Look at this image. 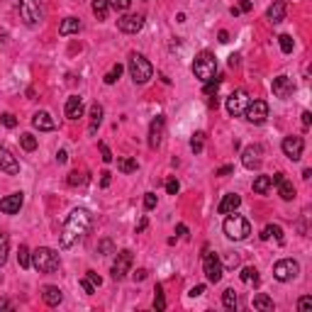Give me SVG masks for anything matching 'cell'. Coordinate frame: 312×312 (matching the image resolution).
Instances as JSON below:
<instances>
[{"label": "cell", "instance_id": "cell-1", "mask_svg": "<svg viewBox=\"0 0 312 312\" xmlns=\"http://www.w3.org/2000/svg\"><path fill=\"white\" fill-rule=\"evenodd\" d=\"M90 229V212L83 210V207H76V210L68 215V220L61 227V237H59V244L61 249H71L78 239H83Z\"/></svg>", "mask_w": 312, "mask_h": 312}, {"label": "cell", "instance_id": "cell-2", "mask_svg": "<svg viewBox=\"0 0 312 312\" xmlns=\"http://www.w3.org/2000/svg\"><path fill=\"white\" fill-rule=\"evenodd\" d=\"M32 266L37 268L39 273H54V271H59V266H61V258H59V254H56L54 249L39 246V249L32 251Z\"/></svg>", "mask_w": 312, "mask_h": 312}, {"label": "cell", "instance_id": "cell-3", "mask_svg": "<svg viewBox=\"0 0 312 312\" xmlns=\"http://www.w3.org/2000/svg\"><path fill=\"white\" fill-rule=\"evenodd\" d=\"M193 73L202 83L212 81V78L217 76V59H215V54L212 51H200V54L195 56V61H193Z\"/></svg>", "mask_w": 312, "mask_h": 312}, {"label": "cell", "instance_id": "cell-4", "mask_svg": "<svg viewBox=\"0 0 312 312\" xmlns=\"http://www.w3.org/2000/svg\"><path fill=\"white\" fill-rule=\"evenodd\" d=\"M222 229H224V234H227V239H232V242H244L246 237L251 234V224H249L246 217L229 212V217L224 220Z\"/></svg>", "mask_w": 312, "mask_h": 312}, {"label": "cell", "instance_id": "cell-5", "mask_svg": "<svg viewBox=\"0 0 312 312\" xmlns=\"http://www.w3.org/2000/svg\"><path fill=\"white\" fill-rule=\"evenodd\" d=\"M129 76H132V81L134 83H146L149 78L154 76V66L146 61V56H142V54H129Z\"/></svg>", "mask_w": 312, "mask_h": 312}, {"label": "cell", "instance_id": "cell-6", "mask_svg": "<svg viewBox=\"0 0 312 312\" xmlns=\"http://www.w3.org/2000/svg\"><path fill=\"white\" fill-rule=\"evenodd\" d=\"M202 268H205V276H207L210 283H220L222 280L224 266L220 261V256L215 251H210V249H205V254H202Z\"/></svg>", "mask_w": 312, "mask_h": 312}, {"label": "cell", "instance_id": "cell-7", "mask_svg": "<svg viewBox=\"0 0 312 312\" xmlns=\"http://www.w3.org/2000/svg\"><path fill=\"white\" fill-rule=\"evenodd\" d=\"M20 17L27 24H39L44 20V8L39 0H20Z\"/></svg>", "mask_w": 312, "mask_h": 312}, {"label": "cell", "instance_id": "cell-8", "mask_svg": "<svg viewBox=\"0 0 312 312\" xmlns=\"http://www.w3.org/2000/svg\"><path fill=\"white\" fill-rule=\"evenodd\" d=\"M298 271H300L298 261H293V258H280L278 264L273 266V278L280 280V283H285V280L295 278V276H298Z\"/></svg>", "mask_w": 312, "mask_h": 312}, {"label": "cell", "instance_id": "cell-9", "mask_svg": "<svg viewBox=\"0 0 312 312\" xmlns=\"http://www.w3.org/2000/svg\"><path fill=\"white\" fill-rule=\"evenodd\" d=\"M244 117L249 120L251 124H264L268 117V102L266 100H249V105H246L244 110Z\"/></svg>", "mask_w": 312, "mask_h": 312}, {"label": "cell", "instance_id": "cell-10", "mask_svg": "<svg viewBox=\"0 0 312 312\" xmlns=\"http://www.w3.org/2000/svg\"><path fill=\"white\" fill-rule=\"evenodd\" d=\"M246 105H249V95H246L244 88L234 90L232 95L227 98V112H229L232 117H242L246 110Z\"/></svg>", "mask_w": 312, "mask_h": 312}, {"label": "cell", "instance_id": "cell-11", "mask_svg": "<svg viewBox=\"0 0 312 312\" xmlns=\"http://www.w3.org/2000/svg\"><path fill=\"white\" fill-rule=\"evenodd\" d=\"M132 251L129 249H122L120 254H117V258H115V264H112V278L115 280H122L127 273H129V268H132Z\"/></svg>", "mask_w": 312, "mask_h": 312}, {"label": "cell", "instance_id": "cell-12", "mask_svg": "<svg viewBox=\"0 0 312 312\" xmlns=\"http://www.w3.org/2000/svg\"><path fill=\"white\" fill-rule=\"evenodd\" d=\"M242 164H244V168H249V171H256V168H261V164H264V149H261V144H249L242 151Z\"/></svg>", "mask_w": 312, "mask_h": 312}, {"label": "cell", "instance_id": "cell-13", "mask_svg": "<svg viewBox=\"0 0 312 312\" xmlns=\"http://www.w3.org/2000/svg\"><path fill=\"white\" fill-rule=\"evenodd\" d=\"M164 129H166V117H164V115H156L154 120H151V124H149V146H151V149H159V146H161Z\"/></svg>", "mask_w": 312, "mask_h": 312}, {"label": "cell", "instance_id": "cell-14", "mask_svg": "<svg viewBox=\"0 0 312 312\" xmlns=\"http://www.w3.org/2000/svg\"><path fill=\"white\" fill-rule=\"evenodd\" d=\"M283 154L288 156L290 161H298V159H300L302 156V149H305V142H302V137H295V134H293V137H285V139H283Z\"/></svg>", "mask_w": 312, "mask_h": 312}, {"label": "cell", "instance_id": "cell-15", "mask_svg": "<svg viewBox=\"0 0 312 312\" xmlns=\"http://www.w3.org/2000/svg\"><path fill=\"white\" fill-rule=\"evenodd\" d=\"M117 27H120V32H124V34H137L144 27V15H122V17L117 20Z\"/></svg>", "mask_w": 312, "mask_h": 312}, {"label": "cell", "instance_id": "cell-16", "mask_svg": "<svg viewBox=\"0 0 312 312\" xmlns=\"http://www.w3.org/2000/svg\"><path fill=\"white\" fill-rule=\"evenodd\" d=\"M271 90H273V95L276 98H290L293 93H295V83H293V78L288 76H278V78H273V83H271Z\"/></svg>", "mask_w": 312, "mask_h": 312}, {"label": "cell", "instance_id": "cell-17", "mask_svg": "<svg viewBox=\"0 0 312 312\" xmlns=\"http://www.w3.org/2000/svg\"><path fill=\"white\" fill-rule=\"evenodd\" d=\"M0 171H5V173H20V164H17V159L12 156L10 149H5V146H0Z\"/></svg>", "mask_w": 312, "mask_h": 312}, {"label": "cell", "instance_id": "cell-18", "mask_svg": "<svg viewBox=\"0 0 312 312\" xmlns=\"http://www.w3.org/2000/svg\"><path fill=\"white\" fill-rule=\"evenodd\" d=\"M22 202H24L22 193H12V195H8V198L0 200V212H5V215H17L20 207H22Z\"/></svg>", "mask_w": 312, "mask_h": 312}, {"label": "cell", "instance_id": "cell-19", "mask_svg": "<svg viewBox=\"0 0 312 312\" xmlns=\"http://www.w3.org/2000/svg\"><path fill=\"white\" fill-rule=\"evenodd\" d=\"M271 183H276V186H278V193H280V198H283V200H293V198H295V186H293L283 173L271 176Z\"/></svg>", "mask_w": 312, "mask_h": 312}, {"label": "cell", "instance_id": "cell-20", "mask_svg": "<svg viewBox=\"0 0 312 312\" xmlns=\"http://www.w3.org/2000/svg\"><path fill=\"white\" fill-rule=\"evenodd\" d=\"M32 124L39 129V132H51L56 127V122L51 120V115L44 110H39V112H34V117H32Z\"/></svg>", "mask_w": 312, "mask_h": 312}, {"label": "cell", "instance_id": "cell-21", "mask_svg": "<svg viewBox=\"0 0 312 312\" xmlns=\"http://www.w3.org/2000/svg\"><path fill=\"white\" fill-rule=\"evenodd\" d=\"M83 98L81 95H71L66 100V117L68 120H78V117H83Z\"/></svg>", "mask_w": 312, "mask_h": 312}, {"label": "cell", "instance_id": "cell-22", "mask_svg": "<svg viewBox=\"0 0 312 312\" xmlns=\"http://www.w3.org/2000/svg\"><path fill=\"white\" fill-rule=\"evenodd\" d=\"M285 10H288V8H285V3H283V0H276V3L266 10V20L268 22H273V24L283 22V20H285Z\"/></svg>", "mask_w": 312, "mask_h": 312}, {"label": "cell", "instance_id": "cell-23", "mask_svg": "<svg viewBox=\"0 0 312 312\" xmlns=\"http://www.w3.org/2000/svg\"><path fill=\"white\" fill-rule=\"evenodd\" d=\"M239 205H242V198H239L237 193H229V195H224L222 202L217 205V212H220V215H229V212H234Z\"/></svg>", "mask_w": 312, "mask_h": 312}, {"label": "cell", "instance_id": "cell-24", "mask_svg": "<svg viewBox=\"0 0 312 312\" xmlns=\"http://www.w3.org/2000/svg\"><path fill=\"white\" fill-rule=\"evenodd\" d=\"M42 298H44V302L49 305V307H56L59 302L64 300V293L56 288V285H46V288L42 290Z\"/></svg>", "mask_w": 312, "mask_h": 312}, {"label": "cell", "instance_id": "cell-25", "mask_svg": "<svg viewBox=\"0 0 312 312\" xmlns=\"http://www.w3.org/2000/svg\"><path fill=\"white\" fill-rule=\"evenodd\" d=\"M100 122H102V105L93 102V105H90V124H88V132L95 134V132H98V127H100Z\"/></svg>", "mask_w": 312, "mask_h": 312}, {"label": "cell", "instance_id": "cell-26", "mask_svg": "<svg viewBox=\"0 0 312 312\" xmlns=\"http://www.w3.org/2000/svg\"><path fill=\"white\" fill-rule=\"evenodd\" d=\"M76 32H81V22H78L76 17H66L64 22L59 24V34H61V37H66V34H76Z\"/></svg>", "mask_w": 312, "mask_h": 312}, {"label": "cell", "instance_id": "cell-27", "mask_svg": "<svg viewBox=\"0 0 312 312\" xmlns=\"http://www.w3.org/2000/svg\"><path fill=\"white\" fill-rule=\"evenodd\" d=\"M271 237H276V242H278V244H283V229H280L278 224H268V227H264L261 239L266 242V239H271Z\"/></svg>", "mask_w": 312, "mask_h": 312}, {"label": "cell", "instance_id": "cell-28", "mask_svg": "<svg viewBox=\"0 0 312 312\" xmlns=\"http://www.w3.org/2000/svg\"><path fill=\"white\" fill-rule=\"evenodd\" d=\"M239 276H242V280H244L246 285H258V271L254 266H244Z\"/></svg>", "mask_w": 312, "mask_h": 312}, {"label": "cell", "instance_id": "cell-29", "mask_svg": "<svg viewBox=\"0 0 312 312\" xmlns=\"http://www.w3.org/2000/svg\"><path fill=\"white\" fill-rule=\"evenodd\" d=\"M254 310H261V312H271L273 310V300L264 295V293H258L256 298H254Z\"/></svg>", "mask_w": 312, "mask_h": 312}, {"label": "cell", "instance_id": "cell-30", "mask_svg": "<svg viewBox=\"0 0 312 312\" xmlns=\"http://www.w3.org/2000/svg\"><path fill=\"white\" fill-rule=\"evenodd\" d=\"M108 12H110V3H108V0H93V15H95L98 20H105Z\"/></svg>", "mask_w": 312, "mask_h": 312}, {"label": "cell", "instance_id": "cell-31", "mask_svg": "<svg viewBox=\"0 0 312 312\" xmlns=\"http://www.w3.org/2000/svg\"><path fill=\"white\" fill-rule=\"evenodd\" d=\"M271 176H256V180H254V193H258V195H266L268 190H271Z\"/></svg>", "mask_w": 312, "mask_h": 312}, {"label": "cell", "instance_id": "cell-32", "mask_svg": "<svg viewBox=\"0 0 312 312\" xmlns=\"http://www.w3.org/2000/svg\"><path fill=\"white\" fill-rule=\"evenodd\" d=\"M8 254H10V239H8V234L0 229V266H5Z\"/></svg>", "mask_w": 312, "mask_h": 312}, {"label": "cell", "instance_id": "cell-33", "mask_svg": "<svg viewBox=\"0 0 312 312\" xmlns=\"http://www.w3.org/2000/svg\"><path fill=\"white\" fill-rule=\"evenodd\" d=\"M17 264L20 268H30L32 266V254H30V249L24 244H20V251H17Z\"/></svg>", "mask_w": 312, "mask_h": 312}, {"label": "cell", "instance_id": "cell-34", "mask_svg": "<svg viewBox=\"0 0 312 312\" xmlns=\"http://www.w3.org/2000/svg\"><path fill=\"white\" fill-rule=\"evenodd\" d=\"M117 168H120L122 173H134V171H137V161L129 159V156H122V159H117Z\"/></svg>", "mask_w": 312, "mask_h": 312}, {"label": "cell", "instance_id": "cell-35", "mask_svg": "<svg viewBox=\"0 0 312 312\" xmlns=\"http://www.w3.org/2000/svg\"><path fill=\"white\" fill-rule=\"evenodd\" d=\"M222 305L227 307V310H234L237 307V290L234 288H227L222 293Z\"/></svg>", "mask_w": 312, "mask_h": 312}, {"label": "cell", "instance_id": "cell-36", "mask_svg": "<svg viewBox=\"0 0 312 312\" xmlns=\"http://www.w3.org/2000/svg\"><path fill=\"white\" fill-rule=\"evenodd\" d=\"M83 183H88V176L83 171H71L68 173V186H83Z\"/></svg>", "mask_w": 312, "mask_h": 312}, {"label": "cell", "instance_id": "cell-37", "mask_svg": "<svg viewBox=\"0 0 312 312\" xmlns=\"http://www.w3.org/2000/svg\"><path fill=\"white\" fill-rule=\"evenodd\" d=\"M20 144H22L24 151H34V149H37V139H34V134L24 132L22 137H20Z\"/></svg>", "mask_w": 312, "mask_h": 312}, {"label": "cell", "instance_id": "cell-38", "mask_svg": "<svg viewBox=\"0 0 312 312\" xmlns=\"http://www.w3.org/2000/svg\"><path fill=\"white\" fill-rule=\"evenodd\" d=\"M120 76H122V64H115V66L105 73V83H108V86H112V83H115Z\"/></svg>", "mask_w": 312, "mask_h": 312}, {"label": "cell", "instance_id": "cell-39", "mask_svg": "<svg viewBox=\"0 0 312 312\" xmlns=\"http://www.w3.org/2000/svg\"><path fill=\"white\" fill-rule=\"evenodd\" d=\"M154 293H156V295H154V307H156L159 312L166 310V298H164V288H161V285H156Z\"/></svg>", "mask_w": 312, "mask_h": 312}, {"label": "cell", "instance_id": "cell-40", "mask_svg": "<svg viewBox=\"0 0 312 312\" xmlns=\"http://www.w3.org/2000/svg\"><path fill=\"white\" fill-rule=\"evenodd\" d=\"M202 142H205V134L195 132V134H193V139H190V149H193L195 154H200V151H202Z\"/></svg>", "mask_w": 312, "mask_h": 312}, {"label": "cell", "instance_id": "cell-41", "mask_svg": "<svg viewBox=\"0 0 312 312\" xmlns=\"http://www.w3.org/2000/svg\"><path fill=\"white\" fill-rule=\"evenodd\" d=\"M278 42H280V51H283V54H290V51H293V46H295L290 34H280Z\"/></svg>", "mask_w": 312, "mask_h": 312}, {"label": "cell", "instance_id": "cell-42", "mask_svg": "<svg viewBox=\"0 0 312 312\" xmlns=\"http://www.w3.org/2000/svg\"><path fill=\"white\" fill-rule=\"evenodd\" d=\"M108 3H110L112 10H120V12H124L129 5H132V0H108Z\"/></svg>", "mask_w": 312, "mask_h": 312}, {"label": "cell", "instance_id": "cell-43", "mask_svg": "<svg viewBox=\"0 0 312 312\" xmlns=\"http://www.w3.org/2000/svg\"><path fill=\"white\" fill-rule=\"evenodd\" d=\"M0 122L5 124L8 129H12V127H17V120H15V115H12V112H5V115L0 117Z\"/></svg>", "mask_w": 312, "mask_h": 312}, {"label": "cell", "instance_id": "cell-44", "mask_svg": "<svg viewBox=\"0 0 312 312\" xmlns=\"http://www.w3.org/2000/svg\"><path fill=\"white\" fill-rule=\"evenodd\" d=\"M217 88H220V81H217V78L207 81V83H205V95H215V93H217Z\"/></svg>", "mask_w": 312, "mask_h": 312}, {"label": "cell", "instance_id": "cell-45", "mask_svg": "<svg viewBox=\"0 0 312 312\" xmlns=\"http://www.w3.org/2000/svg\"><path fill=\"white\" fill-rule=\"evenodd\" d=\"M312 307V298L310 295H305V298H300V300H298V310L300 312H307Z\"/></svg>", "mask_w": 312, "mask_h": 312}, {"label": "cell", "instance_id": "cell-46", "mask_svg": "<svg viewBox=\"0 0 312 312\" xmlns=\"http://www.w3.org/2000/svg\"><path fill=\"white\" fill-rule=\"evenodd\" d=\"M81 288L86 290L88 295H93V293H95V285L90 283V278H88V276H83V278H81Z\"/></svg>", "mask_w": 312, "mask_h": 312}, {"label": "cell", "instance_id": "cell-47", "mask_svg": "<svg viewBox=\"0 0 312 312\" xmlns=\"http://www.w3.org/2000/svg\"><path fill=\"white\" fill-rule=\"evenodd\" d=\"M178 188H180V186H178V180H176V178L166 180V193H168V195H176V193H178Z\"/></svg>", "mask_w": 312, "mask_h": 312}, {"label": "cell", "instance_id": "cell-48", "mask_svg": "<svg viewBox=\"0 0 312 312\" xmlns=\"http://www.w3.org/2000/svg\"><path fill=\"white\" fill-rule=\"evenodd\" d=\"M144 207H146V210H154V207H156V195H154V193H146V195H144Z\"/></svg>", "mask_w": 312, "mask_h": 312}, {"label": "cell", "instance_id": "cell-49", "mask_svg": "<svg viewBox=\"0 0 312 312\" xmlns=\"http://www.w3.org/2000/svg\"><path fill=\"white\" fill-rule=\"evenodd\" d=\"M110 251H112V242L110 239H102L98 244V254H110Z\"/></svg>", "mask_w": 312, "mask_h": 312}, {"label": "cell", "instance_id": "cell-50", "mask_svg": "<svg viewBox=\"0 0 312 312\" xmlns=\"http://www.w3.org/2000/svg\"><path fill=\"white\" fill-rule=\"evenodd\" d=\"M86 276H88V278H90V283H93L95 288H98V285H100V283H102V278H100V276H98V273H95V271H88Z\"/></svg>", "mask_w": 312, "mask_h": 312}, {"label": "cell", "instance_id": "cell-51", "mask_svg": "<svg viewBox=\"0 0 312 312\" xmlns=\"http://www.w3.org/2000/svg\"><path fill=\"white\" fill-rule=\"evenodd\" d=\"M100 176H102V178H100V186H102V188H108V186H110V180H112V173H110V171H102Z\"/></svg>", "mask_w": 312, "mask_h": 312}, {"label": "cell", "instance_id": "cell-52", "mask_svg": "<svg viewBox=\"0 0 312 312\" xmlns=\"http://www.w3.org/2000/svg\"><path fill=\"white\" fill-rule=\"evenodd\" d=\"M100 151H102V161H105V164H110L112 154H110V149H108V144H100Z\"/></svg>", "mask_w": 312, "mask_h": 312}, {"label": "cell", "instance_id": "cell-53", "mask_svg": "<svg viewBox=\"0 0 312 312\" xmlns=\"http://www.w3.org/2000/svg\"><path fill=\"white\" fill-rule=\"evenodd\" d=\"M205 293V285H195V288H190V298H198Z\"/></svg>", "mask_w": 312, "mask_h": 312}, {"label": "cell", "instance_id": "cell-54", "mask_svg": "<svg viewBox=\"0 0 312 312\" xmlns=\"http://www.w3.org/2000/svg\"><path fill=\"white\" fill-rule=\"evenodd\" d=\"M237 8H239V12H249V10H251V3H249V0H242Z\"/></svg>", "mask_w": 312, "mask_h": 312}, {"label": "cell", "instance_id": "cell-55", "mask_svg": "<svg viewBox=\"0 0 312 312\" xmlns=\"http://www.w3.org/2000/svg\"><path fill=\"white\" fill-rule=\"evenodd\" d=\"M237 264H239V256H237V254H229V258H227V266H237Z\"/></svg>", "mask_w": 312, "mask_h": 312}, {"label": "cell", "instance_id": "cell-56", "mask_svg": "<svg viewBox=\"0 0 312 312\" xmlns=\"http://www.w3.org/2000/svg\"><path fill=\"white\" fill-rule=\"evenodd\" d=\"M66 159H68V154L64 151V149H61V151L56 154V161H59V164H66Z\"/></svg>", "mask_w": 312, "mask_h": 312}, {"label": "cell", "instance_id": "cell-57", "mask_svg": "<svg viewBox=\"0 0 312 312\" xmlns=\"http://www.w3.org/2000/svg\"><path fill=\"white\" fill-rule=\"evenodd\" d=\"M310 122H312V115L305 110V112H302V124H305V127H310Z\"/></svg>", "mask_w": 312, "mask_h": 312}, {"label": "cell", "instance_id": "cell-58", "mask_svg": "<svg viewBox=\"0 0 312 312\" xmlns=\"http://www.w3.org/2000/svg\"><path fill=\"white\" fill-rule=\"evenodd\" d=\"M146 224H149V222H146V217H142V220H139V224H137V234H139V232H144V229H146Z\"/></svg>", "mask_w": 312, "mask_h": 312}, {"label": "cell", "instance_id": "cell-59", "mask_svg": "<svg viewBox=\"0 0 312 312\" xmlns=\"http://www.w3.org/2000/svg\"><path fill=\"white\" fill-rule=\"evenodd\" d=\"M144 278H146V271L144 268H139V271L134 273V280H144Z\"/></svg>", "mask_w": 312, "mask_h": 312}, {"label": "cell", "instance_id": "cell-60", "mask_svg": "<svg viewBox=\"0 0 312 312\" xmlns=\"http://www.w3.org/2000/svg\"><path fill=\"white\" fill-rule=\"evenodd\" d=\"M227 173H232V166H222L217 171V176H227Z\"/></svg>", "mask_w": 312, "mask_h": 312}, {"label": "cell", "instance_id": "cell-61", "mask_svg": "<svg viewBox=\"0 0 312 312\" xmlns=\"http://www.w3.org/2000/svg\"><path fill=\"white\" fill-rule=\"evenodd\" d=\"M229 66H239V56H237V54H232V56H229Z\"/></svg>", "mask_w": 312, "mask_h": 312}, {"label": "cell", "instance_id": "cell-62", "mask_svg": "<svg viewBox=\"0 0 312 312\" xmlns=\"http://www.w3.org/2000/svg\"><path fill=\"white\" fill-rule=\"evenodd\" d=\"M176 232L186 237V234H188V227H186V224H178V227H176Z\"/></svg>", "mask_w": 312, "mask_h": 312}, {"label": "cell", "instance_id": "cell-63", "mask_svg": "<svg viewBox=\"0 0 312 312\" xmlns=\"http://www.w3.org/2000/svg\"><path fill=\"white\" fill-rule=\"evenodd\" d=\"M220 42H222V44H227V42H229V34L224 32V30H222V32H220Z\"/></svg>", "mask_w": 312, "mask_h": 312}, {"label": "cell", "instance_id": "cell-64", "mask_svg": "<svg viewBox=\"0 0 312 312\" xmlns=\"http://www.w3.org/2000/svg\"><path fill=\"white\" fill-rule=\"evenodd\" d=\"M10 307H12V305L8 300H0V310H10Z\"/></svg>", "mask_w": 312, "mask_h": 312}]
</instances>
